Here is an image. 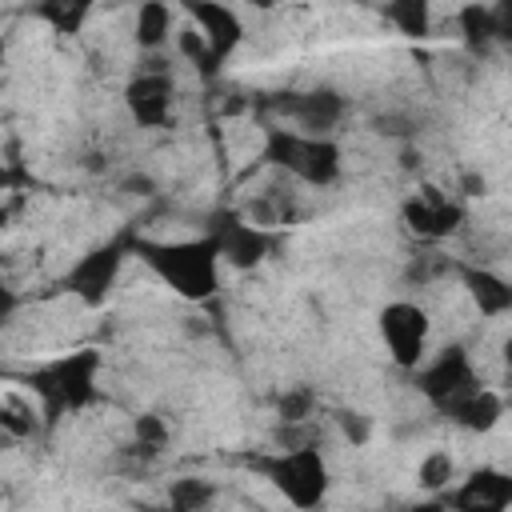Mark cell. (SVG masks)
<instances>
[{
    "label": "cell",
    "instance_id": "2e32d148",
    "mask_svg": "<svg viewBox=\"0 0 512 512\" xmlns=\"http://www.w3.org/2000/svg\"><path fill=\"white\" fill-rule=\"evenodd\" d=\"M176 32V16L168 0H140L136 20H132V40L140 52H160Z\"/></svg>",
    "mask_w": 512,
    "mask_h": 512
},
{
    "label": "cell",
    "instance_id": "7402d4cb",
    "mask_svg": "<svg viewBox=\"0 0 512 512\" xmlns=\"http://www.w3.org/2000/svg\"><path fill=\"white\" fill-rule=\"evenodd\" d=\"M132 444H136L140 452H160V448L168 444V424H164L156 412H140V416L132 420Z\"/></svg>",
    "mask_w": 512,
    "mask_h": 512
},
{
    "label": "cell",
    "instance_id": "4fadbf2b",
    "mask_svg": "<svg viewBox=\"0 0 512 512\" xmlns=\"http://www.w3.org/2000/svg\"><path fill=\"white\" fill-rule=\"evenodd\" d=\"M400 216H404V224H408L416 236H424V240H444V236L456 232V224L464 220L460 204L448 200V196L436 192V188H424V192L408 196L404 208H400Z\"/></svg>",
    "mask_w": 512,
    "mask_h": 512
},
{
    "label": "cell",
    "instance_id": "8992f818",
    "mask_svg": "<svg viewBox=\"0 0 512 512\" xmlns=\"http://www.w3.org/2000/svg\"><path fill=\"white\" fill-rule=\"evenodd\" d=\"M376 328H380V340L392 356L396 368L404 372H416L428 356V336H432V320L424 312V304L416 300H392L380 308L376 316Z\"/></svg>",
    "mask_w": 512,
    "mask_h": 512
},
{
    "label": "cell",
    "instance_id": "7c38bea8",
    "mask_svg": "<svg viewBox=\"0 0 512 512\" xmlns=\"http://www.w3.org/2000/svg\"><path fill=\"white\" fill-rule=\"evenodd\" d=\"M444 500L460 512H504V508H512V472L476 468L456 488H448Z\"/></svg>",
    "mask_w": 512,
    "mask_h": 512
},
{
    "label": "cell",
    "instance_id": "ba28073f",
    "mask_svg": "<svg viewBox=\"0 0 512 512\" xmlns=\"http://www.w3.org/2000/svg\"><path fill=\"white\" fill-rule=\"evenodd\" d=\"M208 232H212V240H216V248L224 256V264L236 268V272H252L272 252L268 228L248 220V216H240V212H216Z\"/></svg>",
    "mask_w": 512,
    "mask_h": 512
},
{
    "label": "cell",
    "instance_id": "ffe728a7",
    "mask_svg": "<svg viewBox=\"0 0 512 512\" xmlns=\"http://www.w3.org/2000/svg\"><path fill=\"white\" fill-rule=\"evenodd\" d=\"M168 504L180 512H200L208 504H216V484L208 476H180L168 480Z\"/></svg>",
    "mask_w": 512,
    "mask_h": 512
},
{
    "label": "cell",
    "instance_id": "7a4b0ae2",
    "mask_svg": "<svg viewBox=\"0 0 512 512\" xmlns=\"http://www.w3.org/2000/svg\"><path fill=\"white\" fill-rule=\"evenodd\" d=\"M96 376H100L96 348H76V352H64V356L40 364L28 376V384H32L44 424L52 428L64 416H80L88 404H96Z\"/></svg>",
    "mask_w": 512,
    "mask_h": 512
},
{
    "label": "cell",
    "instance_id": "5b68a950",
    "mask_svg": "<svg viewBox=\"0 0 512 512\" xmlns=\"http://www.w3.org/2000/svg\"><path fill=\"white\" fill-rule=\"evenodd\" d=\"M132 240H136V236H116V240H104V244L88 248V252L76 256V264L60 276V288H64L68 296H76L80 304L100 308V304L112 296L124 260L132 256Z\"/></svg>",
    "mask_w": 512,
    "mask_h": 512
},
{
    "label": "cell",
    "instance_id": "9c48e42d",
    "mask_svg": "<svg viewBox=\"0 0 512 512\" xmlns=\"http://www.w3.org/2000/svg\"><path fill=\"white\" fill-rule=\"evenodd\" d=\"M184 12H188V24L204 36V44L212 52V64L224 68V60H232L236 48L244 44L240 12L228 0H184Z\"/></svg>",
    "mask_w": 512,
    "mask_h": 512
},
{
    "label": "cell",
    "instance_id": "30bf717a",
    "mask_svg": "<svg viewBox=\"0 0 512 512\" xmlns=\"http://www.w3.org/2000/svg\"><path fill=\"white\" fill-rule=\"evenodd\" d=\"M272 112L284 116L292 128L312 136H332V128L344 120V96L332 88H308V92H280L272 100Z\"/></svg>",
    "mask_w": 512,
    "mask_h": 512
},
{
    "label": "cell",
    "instance_id": "4316f807",
    "mask_svg": "<svg viewBox=\"0 0 512 512\" xmlns=\"http://www.w3.org/2000/svg\"><path fill=\"white\" fill-rule=\"evenodd\" d=\"M240 4H248V8H260V12H268L276 0H240Z\"/></svg>",
    "mask_w": 512,
    "mask_h": 512
},
{
    "label": "cell",
    "instance_id": "3957f363",
    "mask_svg": "<svg viewBox=\"0 0 512 512\" xmlns=\"http://www.w3.org/2000/svg\"><path fill=\"white\" fill-rule=\"evenodd\" d=\"M260 156H264V164L288 172L292 180H300L308 188H332L344 172V156L332 136H312L292 124H268Z\"/></svg>",
    "mask_w": 512,
    "mask_h": 512
},
{
    "label": "cell",
    "instance_id": "277c9868",
    "mask_svg": "<svg viewBox=\"0 0 512 512\" xmlns=\"http://www.w3.org/2000/svg\"><path fill=\"white\" fill-rule=\"evenodd\" d=\"M252 468L292 504V508H320L328 488H332V472L328 460L316 444H280L268 456H256Z\"/></svg>",
    "mask_w": 512,
    "mask_h": 512
},
{
    "label": "cell",
    "instance_id": "ac0fdd59",
    "mask_svg": "<svg viewBox=\"0 0 512 512\" xmlns=\"http://www.w3.org/2000/svg\"><path fill=\"white\" fill-rule=\"evenodd\" d=\"M380 12L404 40H428L432 36V0H384Z\"/></svg>",
    "mask_w": 512,
    "mask_h": 512
},
{
    "label": "cell",
    "instance_id": "484cf974",
    "mask_svg": "<svg viewBox=\"0 0 512 512\" xmlns=\"http://www.w3.org/2000/svg\"><path fill=\"white\" fill-rule=\"evenodd\" d=\"M492 28H496V44H512V0H492Z\"/></svg>",
    "mask_w": 512,
    "mask_h": 512
},
{
    "label": "cell",
    "instance_id": "8fae6325",
    "mask_svg": "<svg viewBox=\"0 0 512 512\" xmlns=\"http://www.w3.org/2000/svg\"><path fill=\"white\" fill-rule=\"evenodd\" d=\"M124 104L128 116L140 128H164L172 120V104H176V80L168 68H144L128 80L124 88Z\"/></svg>",
    "mask_w": 512,
    "mask_h": 512
},
{
    "label": "cell",
    "instance_id": "83f0119b",
    "mask_svg": "<svg viewBox=\"0 0 512 512\" xmlns=\"http://www.w3.org/2000/svg\"><path fill=\"white\" fill-rule=\"evenodd\" d=\"M504 364H508V368H512V332H508V336H504Z\"/></svg>",
    "mask_w": 512,
    "mask_h": 512
},
{
    "label": "cell",
    "instance_id": "52a82bcc",
    "mask_svg": "<svg viewBox=\"0 0 512 512\" xmlns=\"http://www.w3.org/2000/svg\"><path fill=\"white\" fill-rule=\"evenodd\" d=\"M416 388H420V396L444 416L456 400H464L472 388H480V376H476L472 356H468L460 344H448V348H440L428 364L416 368Z\"/></svg>",
    "mask_w": 512,
    "mask_h": 512
},
{
    "label": "cell",
    "instance_id": "9a60e30c",
    "mask_svg": "<svg viewBox=\"0 0 512 512\" xmlns=\"http://www.w3.org/2000/svg\"><path fill=\"white\" fill-rule=\"evenodd\" d=\"M500 416H504V400L492 392V388H472L464 400H456L448 412H444V420H452L456 428H464V432H476V436H484V432H492L496 424H500Z\"/></svg>",
    "mask_w": 512,
    "mask_h": 512
},
{
    "label": "cell",
    "instance_id": "603a6c76",
    "mask_svg": "<svg viewBox=\"0 0 512 512\" xmlns=\"http://www.w3.org/2000/svg\"><path fill=\"white\" fill-rule=\"evenodd\" d=\"M40 416V408L32 412V404H24L20 396H8L4 400V416H0V424H4V432H12V436H32L36 432V420Z\"/></svg>",
    "mask_w": 512,
    "mask_h": 512
},
{
    "label": "cell",
    "instance_id": "f1b7e54d",
    "mask_svg": "<svg viewBox=\"0 0 512 512\" xmlns=\"http://www.w3.org/2000/svg\"><path fill=\"white\" fill-rule=\"evenodd\" d=\"M352 4H372V0H352Z\"/></svg>",
    "mask_w": 512,
    "mask_h": 512
},
{
    "label": "cell",
    "instance_id": "d4e9b609",
    "mask_svg": "<svg viewBox=\"0 0 512 512\" xmlns=\"http://www.w3.org/2000/svg\"><path fill=\"white\" fill-rule=\"evenodd\" d=\"M336 424H340V432H344L348 444H368V436H372V424H368L364 412H340Z\"/></svg>",
    "mask_w": 512,
    "mask_h": 512
},
{
    "label": "cell",
    "instance_id": "44dd1931",
    "mask_svg": "<svg viewBox=\"0 0 512 512\" xmlns=\"http://www.w3.org/2000/svg\"><path fill=\"white\" fill-rule=\"evenodd\" d=\"M452 480H456V460H452L448 448H432V452L420 456V464H416V484H420L424 492H448Z\"/></svg>",
    "mask_w": 512,
    "mask_h": 512
},
{
    "label": "cell",
    "instance_id": "d6986e66",
    "mask_svg": "<svg viewBox=\"0 0 512 512\" xmlns=\"http://www.w3.org/2000/svg\"><path fill=\"white\" fill-rule=\"evenodd\" d=\"M456 32L464 40V48L472 56H484L492 44H496V28H492V8L480 4V0H468L460 12H456Z\"/></svg>",
    "mask_w": 512,
    "mask_h": 512
},
{
    "label": "cell",
    "instance_id": "5bb4252c",
    "mask_svg": "<svg viewBox=\"0 0 512 512\" xmlns=\"http://www.w3.org/2000/svg\"><path fill=\"white\" fill-rule=\"evenodd\" d=\"M460 284L468 292V300L476 304V312L484 320H500V316H512V280L492 272V268H480V264H460Z\"/></svg>",
    "mask_w": 512,
    "mask_h": 512
},
{
    "label": "cell",
    "instance_id": "e0dca14e",
    "mask_svg": "<svg viewBox=\"0 0 512 512\" xmlns=\"http://www.w3.org/2000/svg\"><path fill=\"white\" fill-rule=\"evenodd\" d=\"M96 8H100V0H36L32 16L44 20L56 36H80Z\"/></svg>",
    "mask_w": 512,
    "mask_h": 512
},
{
    "label": "cell",
    "instance_id": "cb8c5ba5",
    "mask_svg": "<svg viewBox=\"0 0 512 512\" xmlns=\"http://www.w3.org/2000/svg\"><path fill=\"white\" fill-rule=\"evenodd\" d=\"M312 408H316V392L312 388H288L280 396V424H300V420L312 416Z\"/></svg>",
    "mask_w": 512,
    "mask_h": 512
},
{
    "label": "cell",
    "instance_id": "6da1fadb",
    "mask_svg": "<svg viewBox=\"0 0 512 512\" xmlns=\"http://www.w3.org/2000/svg\"><path fill=\"white\" fill-rule=\"evenodd\" d=\"M132 256L168 284V292H176L180 300L204 304L220 292V248L212 240V232L204 236H188V240H132Z\"/></svg>",
    "mask_w": 512,
    "mask_h": 512
}]
</instances>
